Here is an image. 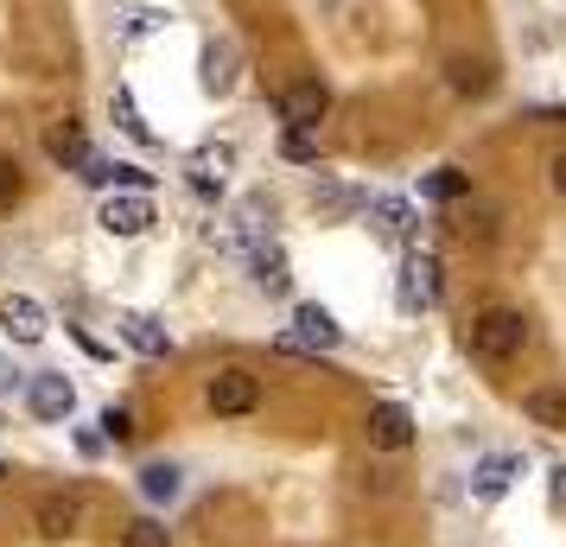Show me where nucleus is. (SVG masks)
<instances>
[{
	"mask_svg": "<svg viewBox=\"0 0 566 547\" xmlns=\"http://www.w3.org/2000/svg\"><path fill=\"white\" fill-rule=\"evenodd\" d=\"M522 344H528V318L515 306H490L464 325V350L478 364H510V357H522Z\"/></svg>",
	"mask_w": 566,
	"mask_h": 547,
	"instance_id": "obj_1",
	"label": "nucleus"
},
{
	"mask_svg": "<svg viewBox=\"0 0 566 547\" xmlns=\"http://www.w3.org/2000/svg\"><path fill=\"white\" fill-rule=\"evenodd\" d=\"M439 293H446V281H439V255L433 249H408L401 255V274H395V306L401 313H433Z\"/></svg>",
	"mask_w": 566,
	"mask_h": 547,
	"instance_id": "obj_2",
	"label": "nucleus"
},
{
	"mask_svg": "<svg viewBox=\"0 0 566 547\" xmlns=\"http://www.w3.org/2000/svg\"><path fill=\"white\" fill-rule=\"evenodd\" d=\"M96 223H103L108 235L134 242V235L154 230V198H147V191H108L103 210H96Z\"/></svg>",
	"mask_w": 566,
	"mask_h": 547,
	"instance_id": "obj_3",
	"label": "nucleus"
},
{
	"mask_svg": "<svg viewBox=\"0 0 566 547\" xmlns=\"http://www.w3.org/2000/svg\"><path fill=\"white\" fill-rule=\"evenodd\" d=\"M205 395H210V414L235 420V414H255V401H261V382L249 376V369H217Z\"/></svg>",
	"mask_w": 566,
	"mask_h": 547,
	"instance_id": "obj_4",
	"label": "nucleus"
},
{
	"mask_svg": "<svg viewBox=\"0 0 566 547\" xmlns=\"http://www.w3.org/2000/svg\"><path fill=\"white\" fill-rule=\"evenodd\" d=\"M27 408H32V420H45V427H57V420H71L77 414V389H71V376H32L27 382Z\"/></svg>",
	"mask_w": 566,
	"mask_h": 547,
	"instance_id": "obj_5",
	"label": "nucleus"
},
{
	"mask_svg": "<svg viewBox=\"0 0 566 547\" xmlns=\"http://www.w3.org/2000/svg\"><path fill=\"white\" fill-rule=\"evenodd\" d=\"M32 522H39L45 541H71V535L83 528V496L77 491H45L39 509H32Z\"/></svg>",
	"mask_w": 566,
	"mask_h": 547,
	"instance_id": "obj_6",
	"label": "nucleus"
},
{
	"mask_svg": "<svg viewBox=\"0 0 566 547\" xmlns=\"http://www.w3.org/2000/svg\"><path fill=\"white\" fill-rule=\"evenodd\" d=\"M230 166L235 154L217 140V147H198V154L185 159V185L198 191V198H223V185H230Z\"/></svg>",
	"mask_w": 566,
	"mask_h": 547,
	"instance_id": "obj_7",
	"label": "nucleus"
},
{
	"mask_svg": "<svg viewBox=\"0 0 566 547\" xmlns=\"http://www.w3.org/2000/svg\"><path fill=\"white\" fill-rule=\"evenodd\" d=\"M0 332L13 344H39L52 332V318H45V306H39L32 293H7V299H0Z\"/></svg>",
	"mask_w": 566,
	"mask_h": 547,
	"instance_id": "obj_8",
	"label": "nucleus"
},
{
	"mask_svg": "<svg viewBox=\"0 0 566 547\" xmlns=\"http://www.w3.org/2000/svg\"><path fill=\"white\" fill-rule=\"evenodd\" d=\"M363 433H369V445H376V452H408V445H413V414L401 408V401H376Z\"/></svg>",
	"mask_w": 566,
	"mask_h": 547,
	"instance_id": "obj_9",
	"label": "nucleus"
},
{
	"mask_svg": "<svg viewBox=\"0 0 566 547\" xmlns=\"http://www.w3.org/2000/svg\"><path fill=\"white\" fill-rule=\"evenodd\" d=\"M325 108H332V90H325L318 77L281 90V122H286V128H318V122H325Z\"/></svg>",
	"mask_w": 566,
	"mask_h": 547,
	"instance_id": "obj_10",
	"label": "nucleus"
},
{
	"mask_svg": "<svg viewBox=\"0 0 566 547\" xmlns=\"http://www.w3.org/2000/svg\"><path fill=\"white\" fill-rule=\"evenodd\" d=\"M286 338L300 344V350H337V344H344V325H337L332 313H325V306H293V332H286Z\"/></svg>",
	"mask_w": 566,
	"mask_h": 547,
	"instance_id": "obj_11",
	"label": "nucleus"
},
{
	"mask_svg": "<svg viewBox=\"0 0 566 547\" xmlns=\"http://www.w3.org/2000/svg\"><path fill=\"white\" fill-rule=\"evenodd\" d=\"M115 332H122V344H128L134 357H172V338H166V325L159 318H147V313H122L115 318Z\"/></svg>",
	"mask_w": 566,
	"mask_h": 547,
	"instance_id": "obj_12",
	"label": "nucleus"
},
{
	"mask_svg": "<svg viewBox=\"0 0 566 547\" xmlns=\"http://www.w3.org/2000/svg\"><path fill=\"white\" fill-rule=\"evenodd\" d=\"M369 230L382 235V242H395V249H408L413 242V204L408 198H369Z\"/></svg>",
	"mask_w": 566,
	"mask_h": 547,
	"instance_id": "obj_13",
	"label": "nucleus"
},
{
	"mask_svg": "<svg viewBox=\"0 0 566 547\" xmlns=\"http://www.w3.org/2000/svg\"><path fill=\"white\" fill-rule=\"evenodd\" d=\"M515 477H522V459H515V452H490L484 465L471 471V496H478V503H496V496H510Z\"/></svg>",
	"mask_w": 566,
	"mask_h": 547,
	"instance_id": "obj_14",
	"label": "nucleus"
},
{
	"mask_svg": "<svg viewBox=\"0 0 566 547\" xmlns=\"http://www.w3.org/2000/svg\"><path fill=\"white\" fill-rule=\"evenodd\" d=\"M45 154H52L64 172H77L83 159H90V134H83V122H71V115L52 122V128H45Z\"/></svg>",
	"mask_w": 566,
	"mask_h": 547,
	"instance_id": "obj_15",
	"label": "nucleus"
},
{
	"mask_svg": "<svg viewBox=\"0 0 566 547\" xmlns=\"http://www.w3.org/2000/svg\"><path fill=\"white\" fill-rule=\"evenodd\" d=\"M249 274H255L261 293H286L293 287V267H286L281 242H255V249H249Z\"/></svg>",
	"mask_w": 566,
	"mask_h": 547,
	"instance_id": "obj_16",
	"label": "nucleus"
},
{
	"mask_svg": "<svg viewBox=\"0 0 566 547\" xmlns=\"http://www.w3.org/2000/svg\"><path fill=\"white\" fill-rule=\"evenodd\" d=\"M205 90L210 96H230L235 90V45L230 39H210L205 45Z\"/></svg>",
	"mask_w": 566,
	"mask_h": 547,
	"instance_id": "obj_17",
	"label": "nucleus"
},
{
	"mask_svg": "<svg viewBox=\"0 0 566 547\" xmlns=\"http://www.w3.org/2000/svg\"><path fill=\"white\" fill-rule=\"evenodd\" d=\"M522 414L547 427V433H566V389H528L522 395Z\"/></svg>",
	"mask_w": 566,
	"mask_h": 547,
	"instance_id": "obj_18",
	"label": "nucleus"
},
{
	"mask_svg": "<svg viewBox=\"0 0 566 547\" xmlns=\"http://www.w3.org/2000/svg\"><path fill=\"white\" fill-rule=\"evenodd\" d=\"M420 198H433V204H459V198H471V172H459V166H439V172H427V179H420Z\"/></svg>",
	"mask_w": 566,
	"mask_h": 547,
	"instance_id": "obj_19",
	"label": "nucleus"
},
{
	"mask_svg": "<svg viewBox=\"0 0 566 547\" xmlns=\"http://www.w3.org/2000/svg\"><path fill=\"white\" fill-rule=\"evenodd\" d=\"M108 115H115V128L128 134V140H140V147L154 140V128L140 122V108H134V96H128V90H122V83H115V96H108Z\"/></svg>",
	"mask_w": 566,
	"mask_h": 547,
	"instance_id": "obj_20",
	"label": "nucleus"
},
{
	"mask_svg": "<svg viewBox=\"0 0 566 547\" xmlns=\"http://www.w3.org/2000/svg\"><path fill=\"white\" fill-rule=\"evenodd\" d=\"M452 230H459L464 242H496V210H459Z\"/></svg>",
	"mask_w": 566,
	"mask_h": 547,
	"instance_id": "obj_21",
	"label": "nucleus"
},
{
	"mask_svg": "<svg viewBox=\"0 0 566 547\" xmlns=\"http://www.w3.org/2000/svg\"><path fill=\"white\" fill-rule=\"evenodd\" d=\"M140 491L154 496V503H172L179 496V465H147L140 471Z\"/></svg>",
	"mask_w": 566,
	"mask_h": 547,
	"instance_id": "obj_22",
	"label": "nucleus"
},
{
	"mask_svg": "<svg viewBox=\"0 0 566 547\" xmlns=\"http://www.w3.org/2000/svg\"><path fill=\"white\" fill-rule=\"evenodd\" d=\"M122 547H172V535H166V522L140 516V522H128V528H122Z\"/></svg>",
	"mask_w": 566,
	"mask_h": 547,
	"instance_id": "obj_23",
	"label": "nucleus"
},
{
	"mask_svg": "<svg viewBox=\"0 0 566 547\" xmlns=\"http://www.w3.org/2000/svg\"><path fill=\"white\" fill-rule=\"evenodd\" d=\"M281 154L293 159V166H318V140H312V128H286L281 134Z\"/></svg>",
	"mask_w": 566,
	"mask_h": 547,
	"instance_id": "obj_24",
	"label": "nucleus"
},
{
	"mask_svg": "<svg viewBox=\"0 0 566 547\" xmlns=\"http://www.w3.org/2000/svg\"><path fill=\"white\" fill-rule=\"evenodd\" d=\"M96 427H103V445H128L134 440V414H128V408H108Z\"/></svg>",
	"mask_w": 566,
	"mask_h": 547,
	"instance_id": "obj_25",
	"label": "nucleus"
},
{
	"mask_svg": "<svg viewBox=\"0 0 566 547\" xmlns=\"http://www.w3.org/2000/svg\"><path fill=\"white\" fill-rule=\"evenodd\" d=\"M452 83H459L464 96H484V90H490V71H484V64H452Z\"/></svg>",
	"mask_w": 566,
	"mask_h": 547,
	"instance_id": "obj_26",
	"label": "nucleus"
},
{
	"mask_svg": "<svg viewBox=\"0 0 566 547\" xmlns=\"http://www.w3.org/2000/svg\"><path fill=\"white\" fill-rule=\"evenodd\" d=\"M0 204H20V166L0 159Z\"/></svg>",
	"mask_w": 566,
	"mask_h": 547,
	"instance_id": "obj_27",
	"label": "nucleus"
},
{
	"mask_svg": "<svg viewBox=\"0 0 566 547\" xmlns=\"http://www.w3.org/2000/svg\"><path fill=\"white\" fill-rule=\"evenodd\" d=\"M547 496H554V509L566 516V465H554V471H547Z\"/></svg>",
	"mask_w": 566,
	"mask_h": 547,
	"instance_id": "obj_28",
	"label": "nucleus"
},
{
	"mask_svg": "<svg viewBox=\"0 0 566 547\" xmlns=\"http://www.w3.org/2000/svg\"><path fill=\"white\" fill-rule=\"evenodd\" d=\"M554 191L566 198V154H554Z\"/></svg>",
	"mask_w": 566,
	"mask_h": 547,
	"instance_id": "obj_29",
	"label": "nucleus"
},
{
	"mask_svg": "<svg viewBox=\"0 0 566 547\" xmlns=\"http://www.w3.org/2000/svg\"><path fill=\"white\" fill-rule=\"evenodd\" d=\"M0 210H7V204H0Z\"/></svg>",
	"mask_w": 566,
	"mask_h": 547,
	"instance_id": "obj_30",
	"label": "nucleus"
}]
</instances>
